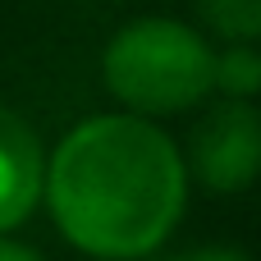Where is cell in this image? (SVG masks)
Wrapping results in <instances>:
<instances>
[{"mask_svg":"<svg viewBox=\"0 0 261 261\" xmlns=\"http://www.w3.org/2000/svg\"><path fill=\"white\" fill-rule=\"evenodd\" d=\"M41 193L73 248L101 261H138L174 234L188 170L147 115H92L46 161Z\"/></svg>","mask_w":261,"mask_h":261,"instance_id":"1","label":"cell"},{"mask_svg":"<svg viewBox=\"0 0 261 261\" xmlns=\"http://www.w3.org/2000/svg\"><path fill=\"white\" fill-rule=\"evenodd\" d=\"M216 50L179 18H138L119 28L101 55L115 101L133 115H179L211 92Z\"/></svg>","mask_w":261,"mask_h":261,"instance_id":"2","label":"cell"},{"mask_svg":"<svg viewBox=\"0 0 261 261\" xmlns=\"http://www.w3.org/2000/svg\"><path fill=\"white\" fill-rule=\"evenodd\" d=\"M188 161L211 193H243L261 179V115L248 101L216 106L197 128Z\"/></svg>","mask_w":261,"mask_h":261,"instance_id":"3","label":"cell"},{"mask_svg":"<svg viewBox=\"0 0 261 261\" xmlns=\"http://www.w3.org/2000/svg\"><path fill=\"white\" fill-rule=\"evenodd\" d=\"M46 188V151L32 124L0 106V234L18 229Z\"/></svg>","mask_w":261,"mask_h":261,"instance_id":"4","label":"cell"},{"mask_svg":"<svg viewBox=\"0 0 261 261\" xmlns=\"http://www.w3.org/2000/svg\"><path fill=\"white\" fill-rule=\"evenodd\" d=\"M211 87L225 92V96H234V101H252L261 92V50L252 41H229V50L216 55Z\"/></svg>","mask_w":261,"mask_h":261,"instance_id":"5","label":"cell"},{"mask_svg":"<svg viewBox=\"0 0 261 261\" xmlns=\"http://www.w3.org/2000/svg\"><path fill=\"white\" fill-rule=\"evenodd\" d=\"M197 14L225 41H257L261 37V0H197Z\"/></svg>","mask_w":261,"mask_h":261,"instance_id":"6","label":"cell"},{"mask_svg":"<svg viewBox=\"0 0 261 261\" xmlns=\"http://www.w3.org/2000/svg\"><path fill=\"white\" fill-rule=\"evenodd\" d=\"M174 261H252V257L239 252V248H197V252H184Z\"/></svg>","mask_w":261,"mask_h":261,"instance_id":"7","label":"cell"},{"mask_svg":"<svg viewBox=\"0 0 261 261\" xmlns=\"http://www.w3.org/2000/svg\"><path fill=\"white\" fill-rule=\"evenodd\" d=\"M0 261H46V257L23 248V243H14V239H0Z\"/></svg>","mask_w":261,"mask_h":261,"instance_id":"8","label":"cell"}]
</instances>
